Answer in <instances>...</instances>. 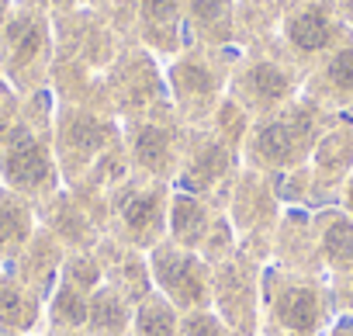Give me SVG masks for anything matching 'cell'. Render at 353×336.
<instances>
[{
    "label": "cell",
    "instance_id": "1",
    "mask_svg": "<svg viewBox=\"0 0 353 336\" xmlns=\"http://www.w3.org/2000/svg\"><path fill=\"white\" fill-rule=\"evenodd\" d=\"M0 177H4L14 191H39L49 184L52 166L46 156V146L35 139L28 125H14L0 146Z\"/></svg>",
    "mask_w": 353,
    "mask_h": 336
},
{
    "label": "cell",
    "instance_id": "2",
    "mask_svg": "<svg viewBox=\"0 0 353 336\" xmlns=\"http://www.w3.org/2000/svg\"><path fill=\"white\" fill-rule=\"evenodd\" d=\"M39 315V302H32V295L11 281L0 277V329H28Z\"/></svg>",
    "mask_w": 353,
    "mask_h": 336
},
{
    "label": "cell",
    "instance_id": "3",
    "mask_svg": "<svg viewBox=\"0 0 353 336\" xmlns=\"http://www.w3.org/2000/svg\"><path fill=\"white\" fill-rule=\"evenodd\" d=\"M28 236H32V215H28V208L14 195L0 191V253L18 250Z\"/></svg>",
    "mask_w": 353,
    "mask_h": 336
},
{
    "label": "cell",
    "instance_id": "4",
    "mask_svg": "<svg viewBox=\"0 0 353 336\" xmlns=\"http://www.w3.org/2000/svg\"><path fill=\"white\" fill-rule=\"evenodd\" d=\"M8 46H11V59L14 66H28L39 52H42V28L32 18H14L8 25Z\"/></svg>",
    "mask_w": 353,
    "mask_h": 336
},
{
    "label": "cell",
    "instance_id": "5",
    "mask_svg": "<svg viewBox=\"0 0 353 336\" xmlns=\"http://www.w3.org/2000/svg\"><path fill=\"white\" fill-rule=\"evenodd\" d=\"M156 270H159V281H163L166 288H173L181 302H198V298H201V284H198V277L191 274V267H188L184 260L156 257Z\"/></svg>",
    "mask_w": 353,
    "mask_h": 336
},
{
    "label": "cell",
    "instance_id": "6",
    "mask_svg": "<svg viewBox=\"0 0 353 336\" xmlns=\"http://www.w3.org/2000/svg\"><path fill=\"white\" fill-rule=\"evenodd\" d=\"M291 39H294V46H301V49H322L325 39H329V25H325L322 14L308 11V14H301V18L291 21Z\"/></svg>",
    "mask_w": 353,
    "mask_h": 336
},
{
    "label": "cell",
    "instance_id": "7",
    "mask_svg": "<svg viewBox=\"0 0 353 336\" xmlns=\"http://www.w3.org/2000/svg\"><path fill=\"white\" fill-rule=\"evenodd\" d=\"M281 315L291 329H312L315 322V298L308 291H288L281 302Z\"/></svg>",
    "mask_w": 353,
    "mask_h": 336
},
{
    "label": "cell",
    "instance_id": "8",
    "mask_svg": "<svg viewBox=\"0 0 353 336\" xmlns=\"http://www.w3.org/2000/svg\"><path fill=\"white\" fill-rule=\"evenodd\" d=\"M87 319H90L97 329L118 333V329H121V322H125V312H121V305L114 302V295L101 291V295L90 302V312H87Z\"/></svg>",
    "mask_w": 353,
    "mask_h": 336
},
{
    "label": "cell",
    "instance_id": "9",
    "mask_svg": "<svg viewBox=\"0 0 353 336\" xmlns=\"http://www.w3.org/2000/svg\"><path fill=\"white\" fill-rule=\"evenodd\" d=\"M87 305H83V298L73 291V288H63L59 295H56V302H52V315L59 319V322H66V326H80L83 319H87Z\"/></svg>",
    "mask_w": 353,
    "mask_h": 336
},
{
    "label": "cell",
    "instance_id": "10",
    "mask_svg": "<svg viewBox=\"0 0 353 336\" xmlns=\"http://www.w3.org/2000/svg\"><path fill=\"white\" fill-rule=\"evenodd\" d=\"M139 329H142V336H173V315H170V308L163 302L145 305L142 315H139Z\"/></svg>",
    "mask_w": 353,
    "mask_h": 336
},
{
    "label": "cell",
    "instance_id": "11",
    "mask_svg": "<svg viewBox=\"0 0 353 336\" xmlns=\"http://www.w3.org/2000/svg\"><path fill=\"white\" fill-rule=\"evenodd\" d=\"M260 149H263L267 156H274V159H288V156L294 152V132H291L288 125H270V128H263V135H260Z\"/></svg>",
    "mask_w": 353,
    "mask_h": 336
},
{
    "label": "cell",
    "instance_id": "12",
    "mask_svg": "<svg viewBox=\"0 0 353 336\" xmlns=\"http://www.w3.org/2000/svg\"><path fill=\"white\" fill-rule=\"evenodd\" d=\"M173 229H176V236L181 239H194L198 236V229H201V208L194 205V201H188V198H181L176 201V208H173Z\"/></svg>",
    "mask_w": 353,
    "mask_h": 336
},
{
    "label": "cell",
    "instance_id": "13",
    "mask_svg": "<svg viewBox=\"0 0 353 336\" xmlns=\"http://www.w3.org/2000/svg\"><path fill=\"white\" fill-rule=\"evenodd\" d=\"M250 83H253V90H256L260 97H281V94L288 90V80H284L281 70H274V66H256V70L250 73Z\"/></svg>",
    "mask_w": 353,
    "mask_h": 336
},
{
    "label": "cell",
    "instance_id": "14",
    "mask_svg": "<svg viewBox=\"0 0 353 336\" xmlns=\"http://www.w3.org/2000/svg\"><path fill=\"white\" fill-rule=\"evenodd\" d=\"M325 250L336 260H353V226L350 222H336L325 233Z\"/></svg>",
    "mask_w": 353,
    "mask_h": 336
},
{
    "label": "cell",
    "instance_id": "15",
    "mask_svg": "<svg viewBox=\"0 0 353 336\" xmlns=\"http://www.w3.org/2000/svg\"><path fill=\"white\" fill-rule=\"evenodd\" d=\"M135 152L142 163H159V156L166 152V135L159 128H142L139 142H135Z\"/></svg>",
    "mask_w": 353,
    "mask_h": 336
},
{
    "label": "cell",
    "instance_id": "16",
    "mask_svg": "<svg viewBox=\"0 0 353 336\" xmlns=\"http://www.w3.org/2000/svg\"><path fill=\"white\" fill-rule=\"evenodd\" d=\"M70 142H73L77 149H94V146H101V128H97L90 118H77V121L70 125Z\"/></svg>",
    "mask_w": 353,
    "mask_h": 336
},
{
    "label": "cell",
    "instance_id": "17",
    "mask_svg": "<svg viewBox=\"0 0 353 336\" xmlns=\"http://www.w3.org/2000/svg\"><path fill=\"white\" fill-rule=\"evenodd\" d=\"M152 208H156L152 198H132V201L125 205V219H128V226H145V222L152 219Z\"/></svg>",
    "mask_w": 353,
    "mask_h": 336
},
{
    "label": "cell",
    "instance_id": "18",
    "mask_svg": "<svg viewBox=\"0 0 353 336\" xmlns=\"http://www.w3.org/2000/svg\"><path fill=\"white\" fill-rule=\"evenodd\" d=\"M332 80L339 83V87H353V52H343V56H336V63H332Z\"/></svg>",
    "mask_w": 353,
    "mask_h": 336
},
{
    "label": "cell",
    "instance_id": "19",
    "mask_svg": "<svg viewBox=\"0 0 353 336\" xmlns=\"http://www.w3.org/2000/svg\"><path fill=\"white\" fill-rule=\"evenodd\" d=\"M176 14V0H145V18L149 21H170Z\"/></svg>",
    "mask_w": 353,
    "mask_h": 336
},
{
    "label": "cell",
    "instance_id": "20",
    "mask_svg": "<svg viewBox=\"0 0 353 336\" xmlns=\"http://www.w3.org/2000/svg\"><path fill=\"white\" fill-rule=\"evenodd\" d=\"M194 14L205 18V21L222 18V0H194Z\"/></svg>",
    "mask_w": 353,
    "mask_h": 336
},
{
    "label": "cell",
    "instance_id": "21",
    "mask_svg": "<svg viewBox=\"0 0 353 336\" xmlns=\"http://www.w3.org/2000/svg\"><path fill=\"white\" fill-rule=\"evenodd\" d=\"M188 336H219V326L212 319H194L191 329H188Z\"/></svg>",
    "mask_w": 353,
    "mask_h": 336
},
{
    "label": "cell",
    "instance_id": "22",
    "mask_svg": "<svg viewBox=\"0 0 353 336\" xmlns=\"http://www.w3.org/2000/svg\"><path fill=\"white\" fill-rule=\"evenodd\" d=\"M11 128H14V125H11V108L4 104V97H0V146H4V139H8Z\"/></svg>",
    "mask_w": 353,
    "mask_h": 336
},
{
    "label": "cell",
    "instance_id": "23",
    "mask_svg": "<svg viewBox=\"0 0 353 336\" xmlns=\"http://www.w3.org/2000/svg\"><path fill=\"white\" fill-rule=\"evenodd\" d=\"M0 336H14V333H11V329H0Z\"/></svg>",
    "mask_w": 353,
    "mask_h": 336
}]
</instances>
